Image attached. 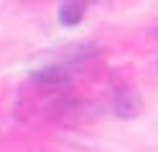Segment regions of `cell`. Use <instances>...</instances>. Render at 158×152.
I'll return each mask as SVG.
<instances>
[{"label":"cell","instance_id":"cell-2","mask_svg":"<svg viewBox=\"0 0 158 152\" xmlns=\"http://www.w3.org/2000/svg\"><path fill=\"white\" fill-rule=\"evenodd\" d=\"M84 13H87L84 0H66L61 5V10H59V20H61L64 25H77L79 20L84 18Z\"/></svg>","mask_w":158,"mask_h":152},{"label":"cell","instance_id":"cell-3","mask_svg":"<svg viewBox=\"0 0 158 152\" xmlns=\"http://www.w3.org/2000/svg\"><path fill=\"white\" fill-rule=\"evenodd\" d=\"M33 81H36V84H46V86L64 84V81H66V74H64L61 68H44V71H38V74H33Z\"/></svg>","mask_w":158,"mask_h":152},{"label":"cell","instance_id":"cell-1","mask_svg":"<svg viewBox=\"0 0 158 152\" xmlns=\"http://www.w3.org/2000/svg\"><path fill=\"white\" fill-rule=\"evenodd\" d=\"M140 107H143L140 94H138L133 86H123V89H117L115 101H112V109H115V114L120 117V119H133V117H138Z\"/></svg>","mask_w":158,"mask_h":152}]
</instances>
